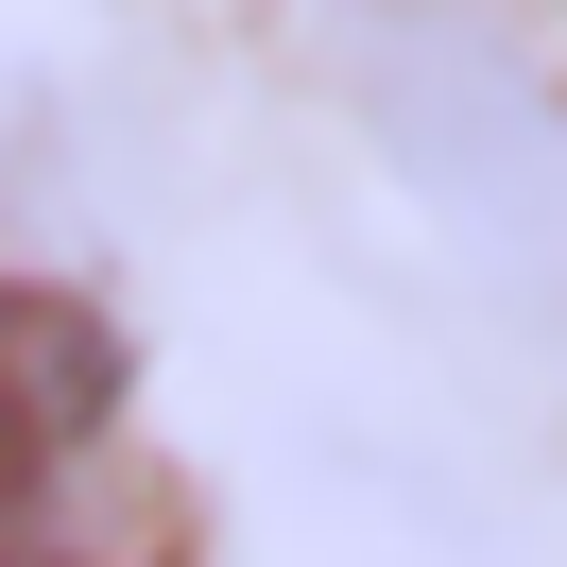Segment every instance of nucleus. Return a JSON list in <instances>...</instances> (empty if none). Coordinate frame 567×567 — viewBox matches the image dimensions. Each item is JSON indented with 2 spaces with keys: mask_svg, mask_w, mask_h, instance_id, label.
<instances>
[{
  "mask_svg": "<svg viewBox=\"0 0 567 567\" xmlns=\"http://www.w3.org/2000/svg\"><path fill=\"white\" fill-rule=\"evenodd\" d=\"M344 104L498 310L567 344V70L482 0H344Z\"/></svg>",
  "mask_w": 567,
  "mask_h": 567,
  "instance_id": "obj_1",
  "label": "nucleus"
},
{
  "mask_svg": "<svg viewBox=\"0 0 567 567\" xmlns=\"http://www.w3.org/2000/svg\"><path fill=\"white\" fill-rule=\"evenodd\" d=\"M0 567H155L121 464V344L70 292H0Z\"/></svg>",
  "mask_w": 567,
  "mask_h": 567,
  "instance_id": "obj_2",
  "label": "nucleus"
}]
</instances>
